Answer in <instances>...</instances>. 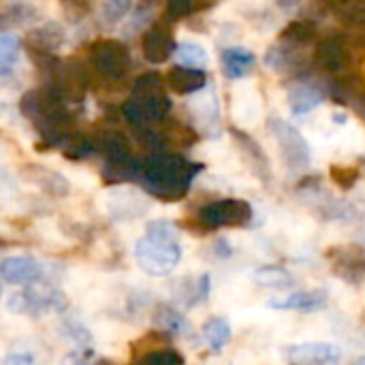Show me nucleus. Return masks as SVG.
Wrapping results in <instances>:
<instances>
[{"instance_id":"15","label":"nucleus","mask_w":365,"mask_h":365,"mask_svg":"<svg viewBox=\"0 0 365 365\" xmlns=\"http://www.w3.org/2000/svg\"><path fill=\"white\" fill-rule=\"evenodd\" d=\"M255 64V53L248 49H240V47H231L222 51V66H225V75L231 79H240L244 77L250 66Z\"/></svg>"},{"instance_id":"19","label":"nucleus","mask_w":365,"mask_h":365,"mask_svg":"<svg viewBox=\"0 0 365 365\" xmlns=\"http://www.w3.org/2000/svg\"><path fill=\"white\" fill-rule=\"evenodd\" d=\"M98 150L103 152L105 160L130 156L128 139H126L122 133H115V130H107V133L101 135V139H98Z\"/></svg>"},{"instance_id":"26","label":"nucleus","mask_w":365,"mask_h":365,"mask_svg":"<svg viewBox=\"0 0 365 365\" xmlns=\"http://www.w3.org/2000/svg\"><path fill=\"white\" fill-rule=\"evenodd\" d=\"M197 6V0H167V17L180 19Z\"/></svg>"},{"instance_id":"13","label":"nucleus","mask_w":365,"mask_h":365,"mask_svg":"<svg viewBox=\"0 0 365 365\" xmlns=\"http://www.w3.org/2000/svg\"><path fill=\"white\" fill-rule=\"evenodd\" d=\"M137 175H141V163L130 156H124V158H111V160H105V167H103V180L107 184H122V182H128V180H135Z\"/></svg>"},{"instance_id":"29","label":"nucleus","mask_w":365,"mask_h":365,"mask_svg":"<svg viewBox=\"0 0 365 365\" xmlns=\"http://www.w3.org/2000/svg\"><path fill=\"white\" fill-rule=\"evenodd\" d=\"M9 75H11V64L0 62V79H4V77H9Z\"/></svg>"},{"instance_id":"10","label":"nucleus","mask_w":365,"mask_h":365,"mask_svg":"<svg viewBox=\"0 0 365 365\" xmlns=\"http://www.w3.org/2000/svg\"><path fill=\"white\" fill-rule=\"evenodd\" d=\"M141 47H143V56H145L148 62L160 64L169 56H173L175 41H173V36H171L169 30H165L163 26H154V28H150L145 32V36L141 41Z\"/></svg>"},{"instance_id":"17","label":"nucleus","mask_w":365,"mask_h":365,"mask_svg":"<svg viewBox=\"0 0 365 365\" xmlns=\"http://www.w3.org/2000/svg\"><path fill=\"white\" fill-rule=\"evenodd\" d=\"M60 148H62V154H64L68 160H86V158H90V156L94 154V150H96V145H94L86 135H79V133H68V135L62 139Z\"/></svg>"},{"instance_id":"3","label":"nucleus","mask_w":365,"mask_h":365,"mask_svg":"<svg viewBox=\"0 0 365 365\" xmlns=\"http://www.w3.org/2000/svg\"><path fill=\"white\" fill-rule=\"evenodd\" d=\"M66 295L47 284H28L26 291L13 293L6 299V310L13 314H45V312H62L66 308Z\"/></svg>"},{"instance_id":"21","label":"nucleus","mask_w":365,"mask_h":365,"mask_svg":"<svg viewBox=\"0 0 365 365\" xmlns=\"http://www.w3.org/2000/svg\"><path fill=\"white\" fill-rule=\"evenodd\" d=\"M229 338H231V325H229V321L216 317V319H212V321L205 323V327H203V340L207 342V346L212 351H216V353L222 351V346L229 342Z\"/></svg>"},{"instance_id":"11","label":"nucleus","mask_w":365,"mask_h":365,"mask_svg":"<svg viewBox=\"0 0 365 365\" xmlns=\"http://www.w3.org/2000/svg\"><path fill=\"white\" fill-rule=\"evenodd\" d=\"M327 293L325 291H297L284 299L269 302V308L274 310H295V312H314L325 308Z\"/></svg>"},{"instance_id":"18","label":"nucleus","mask_w":365,"mask_h":365,"mask_svg":"<svg viewBox=\"0 0 365 365\" xmlns=\"http://www.w3.org/2000/svg\"><path fill=\"white\" fill-rule=\"evenodd\" d=\"M252 280L257 284H261V287L278 289V291L291 289L295 284L293 282V276L287 269H280V267H259V269H255Z\"/></svg>"},{"instance_id":"16","label":"nucleus","mask_w":365,"mask_h":365,"mask_svg":"<svg viewBox=\"0 0 365 365\" xmlns=\"http://www.w3.org/2000/svg\"><path fill=\"white\" fill-rule=\"evenodd\" d=\"M325 101V94L314 86H299L289 94V103L295 115L308 113Z\"/></svg>"},{"instance_id":"20","label":"nucleus","mask_w":365,"mask_h":365,"mask_svg":"<svg viewBox=\"0 0 365 365\" xmlns=\"http://www.w3.org/2000/svg\"><path fill=\"white\" fill-rule=\"evenodd\" d=\"M175 60L180 66H188V68H205L207 64V53L205 49L199 45V43H180L175 45V51H173Z\"/></svg>"},{"instance_id":"23","label":"nucleus","mask_w":365,"mask_h":365,"mask_svg":"<svg viewBox=\"0 0 365 365\" xmlns=\"http://www.w3.org/2000/svg\"><path fill=\"white\" fill-rule=\"evenodd\" d=\"M19 53V38L9 32H0V62L13 64Z\"/></svg>"},{"instance_id":"7","label":"nucleus","mask_w":365,"mask_h":365,"mask_svg":"<svg viewBox=\"0 0 365 365\" xmlns=\"http://www.w3.org/2000/svg\"><path fill=\"white\" fill-rule=\"evenodd\" d=\"M0 278L6 284H34L43 278V265L32 257H6L0 261Z\"/></svg>"},{"instance_id":"25","label":"nucleus","mask_w":365,"mask_h":365,"mask_svg":"<svg viewBox=\"0 0 365 365\" xmlns=\"http://www.w3.org/2000/svg\"><path fill=\"white\" fill-rule=\"evenodd\" d=\"M160 90V77L156 73H148L135 79V94H158Z\"/></svg>"},{"instance_id":"8","label":"nucleus","mask_w":365,"mask_h":365,"mask_svg":"<svg viewBox=\"0 0 365 365\" xmlns=\"http://www.w3.org/2000/svg\"><path fill=\"white\" fill-rule=\"evenodd\" d=\"M340 357L342 349L331 342H306L289 349V359L295 365H334Z\"/></svg>"},{"instance_id":"32","label":"nucleus","mask_w":365,"mask_h":365,"mask_svg":"<svg viewBox=\"0 0 365 365\" xmlns=\"http://www.w3.org/2000/svg\"><path fill=\"white\" fill-rule=\"evenodd\" d=\"M0 295H2V289H0Z\"/></svg>"},{"instance_id":"5","label":"nucleus","mask_w":365,"mask_h":365,"mask_svg":"<svg viewBox=\"0 0 365 365\" xmlns=\"http://www.w3.org/2000/svg\"><path fill=\"white\" fill-rule=\"evenodd\" d=\"M171 109L169 98L158 92V94H135L133 98H128L122 107V113L128 122H133L135 126L141 124H150V122H158L163 120Z\"/></svg>"},{"instance_id":"31","label":"nucleus","mask_w":365,"mask_h":365,"mask_svg":"<svg viewBox=\"0 0 365 365\" xmlns=\"http://www.w3.org/2000/svg\"><path fill=\"white\" fill-rule=\"evenodd\" d=\"M4 244H6V242H2V240H0V246H4Z\"/></svg>"},{"instance_id":"6","label":"nucleus","mask_w":365,"mask_h":365,"mask_svg":"<svg viewBox=\"0 0 365 365\" xmlns=\"http://www.w3.org/2000/svg\"><path fill=\"white\" fill-rule=\"evenodd\" d=\"M272 128L278 137V145L282 150L284 160L291 167H304L310 160V148L306 143V139L302 137L299 130H295L291 124L282 122V120H274Z\"/></svg>"},{"instance_id":"1","label":"nucleus","mask_w":365,"mask_h":365,"mask_svg":"<svg viewBox=\"0 0 365 365\" xmlns=\"http://www.w3.org/2000/svg\"><path fill=\"white\" fill-rule=\"evenodd\" d=\"M135 259L148 276L160 278L171 274L182 259L178 227L169 220L150 222L145 235L135 244Z\"/></svg>"},{"instance_id":"30","label":"nucleus","mask_w":365,"mask_h":365,"mask_svg":"<svg viewBox=\"0 0 365 365\" xmlns=\"http://www.w3.org/2000/svg\"><path fill=\"white\" fill-rule=\"evenodd\" d=\"M353 365H365V357H361V359H357V361H355V364Z\"/></svg>"},{"instance_id":"27","label":"nucleus","mask_w":365,"mask_h":365,"mask_svg":"<svg viewBox=\"0 0 365 365\" xmlns=\"http://www.w3.org/2000/svg\"><path fill=\"white\" fill-rule=\"evenodd\" d=\"M160 323L169 329V331H173V334H180V331H184L186 329V321L178 314V312H173V310H163V317H160Z\"/></svg>"},{"instance_id":"12","label":"nucleus","mask_w":365,"mask_h":365,"mask_svg":"<svg viewBox=\"0 0 365 365\" xmlns=\"http://www.w3.org/2000/svg\"><path fill=\"white\" fill-rule=\"evenodd\" d=\"M205 73L203 68H188V66H178L171 68L167 75V83L173 92L178 94H192L205 88Z\"/></svg>"},{"instance_id":"22","label":"nucleus","mask_w":365,"mask_h":365,"mask_svg":"<svg viewBox=\"0 0 365 365\" xmlns=\"http://www.w3.org/2000/svg\"><path fill=\"white\" fill-rule=\"evenodd\" d=\"M62 331L64 338H68L71 342H75L79 349H90L92 346V334L77 321H64L62 323Z\"/></svg>"},{"instance_id":"28","label":"nucleus","mask_w":365,"mask_h":365,"mask_svg":"<svg viewBox=\"0 0 365 365\" xmlns=\"http://www.w3.org/2000/svg\"><path fill=\"white\" fill-rule=\"evenodd\" d=\"M2 365H32V357L24 353H15V355H9Z\"/></svg>"},{"instance_id":"14","label":"nucleus","mask_w":365,"mask_h":365,"mask_svg":"<svg viewBox=\"0 0 365 365\" xmlns=\"http://www.w3.org/2000/svg\"><path fill=\"white\" fill-rule=\"evenodd\" d=\"M64 43V32L58 24H45L30 34V51L36 53H53Z\"/></svg>"},{"instance_id":"24","label":"nucleus","mask_w":365,"mask_h":365,"mask_svg":"<svg viewBox=\"0 0 365 365\" xmlns=\"http://www.w3.org/2000/svg\"><path fill=\"white\" fill-rule=\"evenodd\" d=\"M130 4H133V0H105L103 15L107 21H118L128 13Z\"/></svg>"},{"instance_id":"9","label":"nucleus","mask_w":365,"mask_h":365,"mask_svg":"<svg viewBox=\"0 0 365 365\" xmlns=\"http://www.w3.org/2000/svg\"><path fill=\"white\" fill-rule=\"evenodd\" d=\"M19 173L28 184L36 186L38 190H43L51 197H66L71 190V184L62 173L47 169L43 165H26V167H21Z\"/></svg>"},{"instance_id":"4","label":"nucleus","mask_w":365,"mask_h":365,"mask_svg":"<svg viewBox=\"0 0 365 365\" xmlns=\"http://www.w3.org/2000/svg\"><path fill=\"white\" fill-rule=\"evenodd\" d=\"M90 58H92V66L111 81L122 79L130 66L128 49L120 41H113V38H103L94 43Z\"/></svg>"},{"instance_id":"2","label":"nucleus","mask_w":365,"mask_h":365,"mask_svg":"<svg viewBox=\"0 0 365 365\" xmlns=\"http://www.w3.org/2000/svg\"><path fill=\"white\" fill-rule=\"evenodd\" d=\"M192 175V167L175 154H154L141 165L143 186L160 199H178Z\"/></svg>"}]
</instances>
